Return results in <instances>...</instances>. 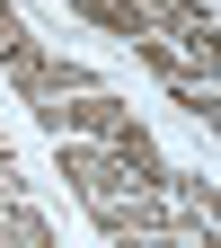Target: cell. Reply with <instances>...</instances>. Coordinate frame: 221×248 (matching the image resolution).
I'll return each mask as SVG.
<instances>
[{
    "label": "cell",
    "mask_w": 221,
    "mask_h": 248,
    "mask_svg": "<svg viewBox=\"0 0 221 248\" xmlns=\"http://www.w3.org/2000/svg\"><path fill=\"white\" fill-rule=\"evenodd\" d=\"M168 45H177V62H186V80H204V89L221 80V27H212V9H204L195 27H177Z\"/></svg>",
    "instance_id": "obj_4"
},
{
    "label": "cell",
    "mask_w": 221,
    "mask_h": 248,
    "mask_svg": "<svg viewBox=\"0 0 221 248\" xmlns=\"http://www.w3.org/2000/svg\"><path fill=\"white\" fill-rule=\"evenodd\" d=\"M71 9L98 27V36H124V45H142V36H160V27L142 18V0H71Z\"/></svg>",
    "instance_id": "obj_5"
},
{
    "label": "cell",
    "mask_w": 221,
    "mask_h": 248,
    "mask_svg": "<svg viewBox=\"0 0 221 248\" xmlns=\"http://www.w3.org/2000/svg\"><path fill=\"white\" fill-rule=\"evenodd\" d=\"M36 124H44L53 142H115L124 124H133V107L106 98V89H88V98H44V107H36Z\"/></svg>",
    "instance_id": "obj_3"
},
{
    "label": "cell",
    "mask_w": 221,
    "mask_h": 248,
    "mask_svg": "<svg viewBox=\"0 0 221 248\" xmlns=\"http://www.w3.org/2000/svg\"><path fill=\"white\" fill-rule=\"evenodd\" d=\"M212 231H221V222H212Z\"/></svg>",
    "instance_id": "obj_11"
},
{
    "label": "cell",
    "mask_w": 221,
    "mask_h": 248,
    "mask_svg": "<svg viewBox=\"0 0 221 248\" xmlns=\"http://www.w3.org/2000/svg\"><path fill=\"white\" fill-rule=\"evenodd\" d=\"M53 177L80 195V213H98V204H124V195H142L133 177H124V160L115 151H98V142H53Z\"/></svg>",
    "instance_id": "obj_2"
},
{
    "label": "cell",
    "mask_w": 221,
    "mask_h": 248,
    "mask_svg": "<svg viewBox=\"0 0 221 248\" xmlns=\"http://www.w3.org/2000/svg\"><path fill=\"white\" fill-rule=\"evenodd\" d=\"M18 36H27V18L9 9V0H0V45H18Z\"/></svg>",
    "instance_id": "obj_9"
},
{
    "label": "cell",
    "mask_w": 221,
    "mask_h": 248,
    "mask_svg": "<svg viewBox=\"0 0 221 248\" xmlns=\"http://www.w3.org/2000/svg\"><path fill=\"white\" fill-rule=\"evenodd\" d=\"M168 107H186V115H195L204 133L221 142V89H204V80H177V89H168Z\"/></svg>",
    "instance_id": "obj_6"
},
{
    "label": "cell",
    "mask_w": 221,
    "mask_h": 248,
    "mask_svg": "<svg viewBox=\"0 0 221 248\" xmlns=\"http://www.w3.org/2000/svg\"><path fill=\"white\" fill-rule=\"evenodd\" d=\"M142 18L160 27V36H177V27H195V18H204V0H142Z\"/></svg>",
    "instance_id": "obj_7"
},
{
    "label": "cell",
    "mask_w": 221,
    "mask_h": 248,
    "mask_svg": "<svg viewBox=\"0 0 221 248\" xmlns=\"http://www.w3.org/2000/svg\"><path fill=\"white\" fill-rule=\"evenodd\" d=\"M27 195H36V177H27L9 151H0V204H27Z\"/></svg>",
    "instance_id": "obj_8"
},
{
    "label": "cell",
    "mask_w": 221,
    "mask_h": 248,
    "mask_svg": "<svg viewBox=\"0 0 221 248\" xmlns=\"http://www.w3.org/2000/svg\"><path fill=\"white\" fill-rule=\"evenodd\" d=\"M0 151H9V142H0Z\"/></svg>",
    "instance_id": "obj_10"
},
{
    "label": "cell",
    "mask_w": 221,
    "mask_h": 248,
    "mask_svg": "<svg viewBox=\"0 0 221 248\" xmlns=\"http://www.w3.org/2000/svg\"><path fill=\"white\" fill-rule=\"evenodd\" d=\"M0 71H9V89H18L27 107H44V98H88V89H98V71L71 62V53H53L36 27H27L18 45H0Z\"/></svg>",
    "instance_id": "obj_1"
}]
</instances>
